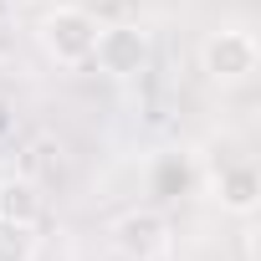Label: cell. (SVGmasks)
<instances>
[{
	"mask_svg": "<svg viewBox=\"0 0 261 261\" xmlns=\"http://www.w3.org/2000/svg\"><path fill=\"white\" fill-rule=\"evenodd\" d=\"M36 41L46 51V62L57 67H87L92 62V41H97V16L82 6H57L36 21Z\"/></svg>",
	"mask_w": 261,
	"mask_h": 261,
	"instance_id": "cell-1",
	"label": "cell"
},
{
	"mask_svg": "<svg viewBox=\"0 0 261 261\" xmlns=\"http://www.w3.org/2000/svg\"><path fill=\"white\" fill-rule=\"evenodd\" d=\"M256 62H261L256 36L241 31V26H220V31H210V36L200 41V72H205L215 87H241V82H251V77H256Z\"/></svg>",
	"mask_w": 261,
	"mask_h": 261,
	"instance_id": "cell-2",
	"label": "cell"
},
{
	"mask_svg": "<svg viewBox=\"0 0 261 261\" xmlns=\"http://www.w3.org/2000/svg\"><path fill=\"white\" fill-rule=\"evenodd\" d=\"M154 46H149V31L144 26H97V41H92V62L102 77L113 82H128L149 67Z\"/></svg>",
	"mask_w": 261,
	"mask_h": 261,
	"instance_id": "cell-3",
	"label": "cell"
},
{
	"mask_svg": "<svg viewBox=\"0 0 261 261\" xmlns=\"http://www.w3.org/2000/svg\"><path fill=\"white\" fill-rule=\"evenodd\" d=\"M113 251L123 261H159L169 251V220L159 210H128V215H118Z\"/></svg>",
	"mask_w": 261,
	"mask_h": 261,
	"instance_id": "cell-4",
	"label": "cell"
},
{
	"mask_svg": "<svg viewBox=\"0 0 261 261\" xmlns=\"http://www.w3.org/2000/svg\"><path fill=\"white\" fill-rule=\"evenodd\" d=\"M215 200H220V210H230V215H256V205H261V174H256L251 164L220 169V174H215Z\"/></svg>",
	"mask_w": 261,
	"mask_h": 261,
	"instance_id": "cell-5",
	"label": "cell"
},
{
	"mask_svg": "<svg viewBox=\"0 0 261 261\" xmlns=\"http://www.w3.org/2000/svg\"><path fill=\"white\" fill-rule=\"evenodd\" d=\"M0 215L21 220V225H41V190L31 179H11L0 185Z\"/></svg>",
	"mask_w": 261,
	"mask_h": 261,
	"instance_id": "cell-6",
	"label": "cell"
},
{
	"mask_svg": "<svg viewBox=\"0 0 261 261\" xmlns=\"http://www.w3.org/2000/svg\"><path fill=\"white\" fill-rule=\"evenodd\" d=\"M36 225H21V220H6L0 215V261H36Z\"/></svg>",
	"mask_w": 261,
	"mask_h": 261,
	"instance_id": "cell-7",
	"label": "cell"
},
{
	"mask_svg": "<svg viewBox=\"0 0 261 261\" xmlns=\"http://www.w3.org/2000/svg\"><path fill=\"white\" fill-rule=\"evenodd\" d=\"M6 11H11V0H0V21H6Z\"/></svg>",
	"mask_w": 261,
	"mask_h": 261,
	"instance_id": "cell-8",
	"label": "cell"
},
{
	"mask_svg": "<svg viewBox=\"0 0 261 261\" xmlns=\"http://www.w3.org/2000/svg\"><path fill=\"white\" fill-rule=\"evenodd\" d=\"M0 113H6V102H0ZM0 128H6V118H0Z\"/></svg>",
	"mask_w": 261,
	"mask_h": 261,
	"instance_id": "cell-9",
	"label": "cell"
}]
</instances>
